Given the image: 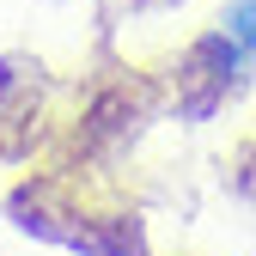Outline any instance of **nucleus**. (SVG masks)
<instances>
[{
  "mask_svg": "<svg viewBox=\"0 0 256 256\" xmlns=\"http://www.w3.org/2000/svg\"><path fill=\"white\" fill-rule=\"evenodd\" d=\"M226 37H232L238 49H250V55H256V0H244V6H232V12H226Z\"/></svg>",
  "mask_w": 256,
  "mask_h": 256,
  "instance_id": "obj_1",
  "label": "nucleus"
}]
</instances>
